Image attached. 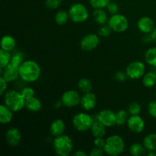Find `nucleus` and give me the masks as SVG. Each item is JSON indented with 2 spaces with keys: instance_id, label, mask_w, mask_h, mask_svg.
<instances>
[{
  "instance_id": "nucleus-1",
  "label": "nucleus",
  "mask_w": 156,
  "mask_h": 156,
  "mask_svg": "<svg viewBox=\"0 0 156 156\" xmlns=\"http://www.w3.org/2000/svg\"><path fill=\"white\" fill-rule=\"evenodd\" d=\"M41 75V66L34 60H24L19 66V76L25 82H36Z\"/></svg>"
},
{
  "instance_id": "nucleus-2",
  "label": "nucleus",
  "mask_w": 156,
  "mask_h": 156,
  "mask_svg": "<svg viewBox=\"0 0 156 156\" xmlns=\"http://www.w3.org/2000/svg\"><path fill=\"white\" fill-rule=\"evenodd\" d=\"M4 104L13 112H18L25 108L26 100L21 91L11 89L7 90L4 94Z\"/></svg>"
},
{
  "instance_id": "nucleus-3",
  "label": "nucleus",
  "mask_w": 156,
  "mask_h": 156,
  "mask_svg": "<svg viewBox=\"0 0 156 156\" xmlns=\"http://www.w3.org/2000/svg\"><path fill=\"white\" fill-rule=\"evenodd\" d=\"M53 146L55 152L59 156L71 155L74 149L73 141L71 137L64 134L55 137Z\"/></svg>"
},
{
  "instance_id": "nucleus-4",
  "label": "nucleus",
  "mask_w": 156,
  "mask_h": 156,
  "mask_svg": "<svg viewBox=\"0 0 156 156\" xmlns=\"http://www.w3.org/2000/svg\"><path fill=\"white\" fill-rule=\"evenodd\" d=\"M125 142L119 135H112L106 139L104 150L105 154L110 156L120 155L125 149Z\"/></svg>"
},
{
  "instance_id": "nucleus-5",
  "label": "nucleus",
  "mask_w": 156,
  "mask_h": 156,
  "mask_svg": "<svg viewBox=\"0 0 156 156\" xmlns=\"http://www.w3.org/2000/svg\"><path fill=\"white\" fill-rule=\"evenodd\" d=\"M72 21L76 24L85 22L89 17L88 9L82 3H74L70 6L68 11Z\"/></svg>"
},
{
  "instance_id": "nucleus-6",
  "label": "nucleus",
  "mask_w": 156,
  "mask_h": 156,
  "mask_svg": "<svg viewBox=\"0 0 156 156\" xmlns=\"http://www.w3.org/2000/svg\"><path fill=\"white\" fill-rule=\"evenodd\" d=\"M94 123L92 117L86 113H78L73 117V125L76 130L79 132H85L91 129Z\"/></svg>"
},
{
  "instance_id": "nucleus-7",
  "label": "nucleus",
  "mask_w": 156,
  "mask_h": 156,
  "mask_svg": "<svg viewBox=\"0 0 156 156\" xmlns=\"http://www.w3.org/2000/svg\"><path fill=\"white\" fill-rule=\"evenodd\" d=\"M108 24L113 31L122 33L126 31L129 27V21L125 15L117 13L110 17Z\"/></svg>"
},
{
  "instance_id": "nucleus-8",
  "label": "nucleus",
  "mask_w": 156,
  "mask_h": 156,
  "mask_svg": "<svg viewBox=\"0 0 156 156\" xmlns=\"http://www.w3.org/2000/svg\"><path fill=\"white\" fill-rule=\"evenodd\" d=\"M125 72L128 79L137 80L143 78L146 73V65L142 61H133L126 66Z\"/></svg>"
},
{
  "instance_id": "nucleus-9",
  "label": "nucleus",
  "mask_w": 156,
  "mask_h": 156,
  "mask_svg": "<svg viewBox=\"0 0 156 156\" xmlns=\"http://www.w3.org/2000/svg\"><path fill=\"white\" fill-rule=\"evenodd\" d=\"M81 97L79 92L75 90H68L62 94L61 103L66 108H73L80 104Z\"/></svg>"
},
{
  "instance_id": "nucleus-10",
  "label": "nucleus",
  "mask_w": 156,
  "mask_h": 156,
  "mask_svg": "<svg viewBox=\"0 0 156 156\" xmlns=\"http://www.w3.org/2000/svg\"><path fill=\"white\" fill-rule=\"evenodd\" d=\"M128 129L133 133H141L145 129L144 120L140 115H130L126 123Z\"/></svg>"
},
{
  "instance_id": "nucleus-11",
  "label": "nucleus",
  "mask_w": 156,
  "mask_h": 156,
  "mask_svg": "<svg viewBox=\"0 0 156 156\" xmlns=\"http://www.w3.org/2000/svg\"><path fill=\"white\" fill-rule=\"evenodd\" d=\"M99 37L96 34H88L82 38L80 47L84 51H91L97 48L99 44Z\"/></svg>"
},
{
  "instance_id": "nucleus-12",
  "label": "nucleus",
  "mask_w": 156,
  "mask_h": 156,
  "mask_svg": "<svg viewBox=\"0 0 156 156\" xmlns=\"http://www.w3.org/2000/svg\"><path fill=\"white\" fill-rule=\"evenodd\" d=\"M97 120L105 125L106 127H111L116 125V113L109 109H104L99 111Z\"/></svg>"
},
{
  "instance_id": "nucleus-13",
  "label": "nucleus",
  "mask_w": 156,
  "mask_h": 156,
  "mask_svg": "<svg viewBox=\"0 0 156 156\" xmlns=\"http://www.w3.org/2000/svg\"><path fill=\"white\" fill-rule=\"evenodd\" d=\"M22 136L19 129L16 127H11L5 133V142L8 146L16 147L21 143Z\"/></svg>"
},
{
  "instance_id": "nucleus-14",
  "label": "nucleus",
  "mask_w": 156,
  "mask_h": 156,
  "mask_svg": "<svg viewBox=\"0 0 156 156\" xmlns=\"http://www.w3.org/2000/svg\"><path fill=\"white\" fill-rule=\"evenodd\" d=\"M1 69V76H2L8 82H15L19 76V67L9 63L5 68Z\"/></svg>"
},
{
  "instance_id": "nucleus-15",
  "label": "nucleus",
  "mask_w": 156,
  "mask_h": 156,
  "mask_svg": "<svg viewBox=\"0 0 156 156\" xmlns=\"http://www.w3.org/2000/svg\"><path fill=\"white\" fill-rule=\"evenodd\" d=\"M97 105V97L93 92L84 93L82 97H81L80 105L85 111H91L95 108Z\"/></svg>"
},
{
  "instance_id": "nucleus-16",
  "label": "nucleus",
  "mask_w": 156,
  "mask_h": 156,
  "mask_svg": "<svg viewBox=\"0 0 156 156\" xmlns=\"http://www.w3.org/2000/svg\"><path fill=\"white\" fill-rule=\"evenodd\" d=\"M136 25L138 30L143 34H151L155 27V22L149 16L141 17L137 21Z\"/></svg>"
},
{
  "instance_id": "nucleus-17",
  "label": "nucleus",
  "mask_w": 156,
  "mask_h": 156,
  "mask_svg": "<svg viewBox=\"0 0 156 156\" xmlns=\"http://www.w3.org/2000/svg\"><path fill=\"white\" fill-rule=\"evenodd\" d=\"M66 129V124L62 119H56L53 120L50 126V132L54 137L62 135Z\"/></svg>"
},
{
  "instance_id": "nucleus-18",
  "label": "nucleus",
  "mask_w": 156,
  "mask_h": 156,
  "mask_svg": "<svg viewBox=\"0 0 156 156\" xmlns=\"http://www.w3.org/2000/svg\"><path fill=\"white\" fill-rule=\"evenodd\" d=\"M13 111L8 108L5 104L0 105V123L2 124H8L13 119Z\"/></svg>"
},
{
  "instance_id": "nucleus-19",
  "label": "nucleus",
  "mask_w": 156,
  "mask_h": 156,
  "mask_svg": "<svg viewBox=\"0 0 156 156\" xmlns=\"http://www.w3.org/2000/svg\"><path fill=\"white\" fill-rule=\"evenodd\" d=\"M43 108V105L41 101L39 98L34 97L26 100L25 108L30 112H38Z\"/></svg>"
},
{
  "instance_id": "nucleus-20",
  "label": "nucleus",
  "mask_w": 156,
  "mask_h": 156,
  "mask_svg": "<svg viewBox=\"0 0 156 156\" xmlns=\"http://www.w3.org/2000/svg\"><path fill=\"white\" fill-rule=\"evenodd\" d=\"M16 47V41L11 35H5L1 40V49L6 51L12 52Z\"/></svg>"
},
{
  "instance_id": "nucleus-21",
  "label": "nucleus",
  "mask_w": 156,
  "mask_h": 156,
  "mask_svg": "<svg viewBox=\"0 0 156 156\" xmlns=\"http://www.w3.org/2000/svg\"><path fill=\"white\" fill-rule=\"evenodd\" d=\"M93 18H94L95 22L100 25L106 24L109 19L106 11L104 10V9H94L93 12Z\"/></svg>"
},
{
  "instance_id": "nucleus-22",
  "label": "nucleus",
  "mask_w": 156,
  "mask_h": 156,
  "mask_svg": "<svg viewBox=\"0 0 156 156\" xmlns=\"http://www.w3.org/2000/svg\"><path fill=\"white\" fill-rule=\"evenodd\" d=\"M106 128L107 127L105 125L100 123L98 120H96V121H94L90 130H91V134L94 138L104 137L106 134Z\"/></svg>"
},
{
  "instance_id": "nucleus-23",
  "label": "nucleus",
  "mask_w": 156,
  "mask_h": 156,
  "mask_svg": "<svg viewBox=\"0 0 156 156\" xmlns=\"http://www.w3.org/2000/svg\"><path fill=\"white\" fill-rule=\"evenodd\" d=\"M143 144L147 151H156V133H152L146 136Z\"/></svg>"
},
{
  "instance_id": "nucleus-24",
  "label": "nucleus",
  "mask_w": 156,
  "mask_h": 156,
  "mask_svg": "<svg viewBox=\"0 0 156 156\" xmlns=\"http://www.w3.org/2000/svg\"><path fill=\"white\" fill-rule=\"evenodd\" d=\"M143 84L146 88H152L156 84V73L155 72H148L143 76Z\"/></svg>"
},
{
  "instance_id": "nucleus-25",
  "label": "nucleus",
  "mask_w": 156,
  "mask_h": 156,
  "mask_svg": "<svg viewBox=\"0 0 156 156\" xmlns=\"http://www.w3.org/2000/svg\"><path fill=\"white\" fill-rule=\"evenodd\" d=\"M145 60L149 66L156 68V47H151L145 53Z\"/></svg>"
},
{
  "instance_id": "nucleus-26",
  "label": "nucleus",
  "mask_w": 156,
  "mask_h": 156,
  "mask_svg": "<svg viewBox=\"0 0 156 156\" xmlns=\"http://www.w3.org/2000/svg\"><path fill=\"white\" fill-rule=\"evenodd\" d=\"M69 12L65 10H59L55 15V22L58 24V25H64L68 22L69 19Z\"/></svg>"
},
{
  "instance_id": "nucleus-27",
  "label": "nucleus",
  "mask_w": 156,
  "mask_h": 156,
  "mask_svg": "<svg viewBox=\"0 0 156 156\" xmlns=\"http://www.w3.org/2000/svg\"><path fill=\"white\" fill-rule=\"evenodd\" d=\"M78 88L82 92H90L92 90V83L90 79L87 78H82L78 82Z\"/></svg>"
},
{
  "instance_id": "nucleus-28",
  "label": "nucleus",
  "mask_w": 156,
  "mask_h": 156,
  "mask_svg": "<svg viewBox=\"0 0 156 156\" xmlns=\"http://www.w3.org/2000/svg\"><path fill=\"white\" fill-rule=\"evenodd\" d=\"M12 54L11 52L6 50H0V69H4L9 65L12 60Z\"/></svg>"
},
{
  "instance_id": "nucleus-29",
  "label": "nucleus",
  "mask_w": 156,
  "mask_h": 156,
  "mask_svg": "<svg viewBox=\"0 0 156 156\" xmlns=\"http://www.w3.org/2000/svg\"><path fill=\"white\" fill-rule=\"evenodd\" d=\"M129 113L125 110H120L116 112V125L117 126H123L126 124L129 119Z\"/></svg>"
},
{
  "instance_id": "nucleus-30",
  "label": "nucleus",
  "mask_w": 156,
  "mask_h": 156,
  "mask_svg": "<svg viewBox=\"0 0 156 156\" xmlns=\"http://www.w3.org/2000/svg\"><path fill=\"white\" fill-rule=\"evenodd\" d=\"M146 150V148L144 147L143 143H133L129 147V153L133 156L143 155Z\"/></svg>"
},
{
  "instance_id": "nucleus-31",
  "label": "nucleus",
  "mask_w": 156,
  "mask_h": 156,
  "mask_svg": "<svg viewBox=\"0 0 156 156\" xmlns=\"http://www.w3.org/2000/svg\"><path fill=\"white\" fill-rule=\"evenodd\" d=\"M128 113L129 115H140L141 112V105L136 101H132L128 105Z\"/></svg>"
},
{
  "instance_id": "nucleus-32",
  "label": "nucleus",
  "mask_w": 156,
  "mask_h": 156,
  "mask_svg": "<svg viewBox=\"0 0 156 156\" xmlns=\"http://www.w3.org/2000/svg\"><path fill=\"white\" fill-rule=\"evenodd\" d=\"M111 0H89L90 5L94 9H105Z\"/></svg>"
},
{
  "instance_id": "nucleus-33",
  "label": "nucleus",
  "mask_w": 156,
  "mask_h": 156,
  "mask_svg": "<svg viewBox=\"0 0 156 156\" xmlns=\"http://www.w3.org/2000/svg\"><path fill=\"white\" fill-rule=\"evenodd\" d=\"M24 54L21 52H18V53H14V54H12V60H11L10 63L19 67L21 65V63L24 61Z\"/></svg>"
},
{
  "instance_id": "nucleus-34",
  "label": "nucleus",
  "mask_w": 156,
  "mask_h": 156,
  "mask_svg": "<svg viewBox=\"0 0 156 156\" xmlns=\"http://www.w3.org/2000/svg\"><path fill=\"white\" fill-rule=\"evenodd\" d=\"M111 31H113V30H111V28L108 24H103V25H101V27H99L98 33L99 36L107 37L111 35Z\"/></svg>"
},
{
  "instance_id": "nucleus-35",
  "label": "nucleus",
  "mask_w": 156,
  "mask_h": 156,
  "mask_svg": "<svg viewBox=\"0 0 156 156\" xmlns=\"http://www.w3.org/2000/svg\"><path fill=\"white\" fill-rule=\"evenodd\" d=\"M21 94H22L23 97H24V98L25 99V100H27V99L34 97L35 91L32 88L27 86L24 87V88H23L22 89H21Z\"/></svg>"
},
{
  "instance_id": "nucleus-36",
  "label": "nucleus",
  "mask_w": 156,
  "mask_h": 156,
  "mask_svg": "<svg viewBox=\"0 0 156 156\" xmlns=\"http://www.w3.org/2000/svg\"><path fill=\"white\" fill-rule=\"evenodd\" d=\"M62 0H45L46 7L51 10L58 9L61 5Z\"/></svg>"
},
{
  "instance_id": "nucleus-37",
  "label": "nucleus",
  "mask_w": 156,
  "mask_h": 156,
  "mask_svg": "<svg viewBox=\"0 0 156 156\" xmlns=\"http://www.w3.org/2000/svg\"><path fill=\"white\" fill-rule=\"evenodd\" d=\"M106 9L111 15L119 12V5L117 3L114 2H110V3L108 5Z\"/></svg>"
},
{
  "instance_id": "nucleus-38",
  "label": "nucleus",
  "mask_w": 156,
  "mask_h": 156,
  "mask_svg": "<svg viewBox=\"0 0 156 156\" xmlns=\"http://www.w3.org/2000/svg\"><path fill=\"white\" fill-rule=\"evenodd\" d=\"M148 112L151 117L156 119V100L149 102L148 105Z\"/></svg>"
},
{
  "instance_id": "nucleus-39",
  "label": "nucleus",
  "mask_w": 156,
  "mask_h": 156,
  "mask_svg": "<svg viewBox=\"0 0 156 156\" xmlns=\"http://www.w3.org/2000/svg\"><path fill=\"white\" fill-rule=\"evenodd\" d=\"M114 78L117 81L120 82H126V79H128V76L126 75V72L122 71H117V73L114 74Z\"/></svg>"
},
{
  "instance_id": "nucleus-40",
  "label": "nucleus",
  "mask_w": 156,
  "mask_h": 156,
  "mask_svg": "<svg viewBox=\"0 0 156 156\" xmlns=\"http://www.w3.org/2000/svg\"><path fill=\"white\" fill-rule=\"evenodd\" d=\"M8 82L2 77L0 76V94L2 96L4 95L5 93L7 91Z\"/></svg>"
},
{
  "instance_id": "nucleus-41",
  "label": "nucleus",
  "mask_w": 156,
  "mask_h": 156,
  "mask_svg": "<svg viewBox=\"0 0 156 156\" xmlns=\"http://www.w3.org/2000/svg\"><path fill=\"white\" fill-rule=\"evenodd\" d=\"M105 150H104L103 148H99L94 146L92 149L91 150V152H89L90 156H102L105 154Z\"/></svg>"
},
{
  "instance_id": "nucleus-42",
  "label": "nucleus",
  "mask_w": 156,
  "mask_h": 156,
  "mask_svg": "<svg viewBox=\"0 0 156 156\" xmlns=\"http://www.w3.org/2000/svg\"><path fill=\"white\" fill-rule=\"evenodd\" d=\"M105 142H106V140H105L104 137H96V138H94V145L96 147L103 148L104 149Z\"/></svg>"
},
{
  "instance_id": "nucleus-43",
  "label": "nucleus",
  "mask_w": 156,
  "mask_h": 156,
  "mask_svg": "<svg viewBox=\"0 0 156 156\" xmlns=\"http://www.w3.org/2000/svg\"><path fill=\"white\" fill-rule=\"evenodd\" d=\"M143 41L144 43H150L151 41H152V36H151L150 34H145V36L143 37Z\"/></svg>"
},
{
  "instance_id": "nucleus-44",
  "label": "nucleus",
  "mask_w": 156,
  "mask_h": 156,
  "mask_svg": "<svg viewBox=\"0 0 156 156\" xmlns=\"http://www.w3.org/2000/svg\"><path fill=\"white\" fill-rule=\"evenodd\" d=\"M74 155H77V156H87L89 155V154L86 153L84 150H77L76 152H75L73 153Z\"/></svg>"
},
{
  "instance_id": "nucleus-45",
  "label": "nucleus",
  "mask_w": 156,
  "mask_h": 156,
  "mask_svg": "<svg viewBox=\"0 0 156 156\" xmlns=\"http://www.w3.org/2000/svg\"><path fill=\"white\" fill-rule=\"evenodd\" d=\"M150 34H151V36H152V41H154V42L156 43V27H155V29L152 30V33H151Z\"/></svg>"
},
{
  "instance_id": "nucleus-46",
  "label": "nucleus",
  "mask_w": 156,
  "mask_h": 156,
  "mask_svg": "<svg viewBox=\"0 0 156 156\" xmlns=\"http://www.w3.org/2000/svg\"><path fill=\"white\" fill-rule=\"evenodd\" d=\"M148 156H156V151H148Z\"/></svg>"
},
{
  "instance_id": "nucleus-47",
  "label": "nucleus",
  "mask_w": 156,
  "mask_h": 156,
  "mask_svg": "<svg viewBox=\"0 0 156 156\" xmlns=\"http://www.w3.org/2000/svg\"><path fill=\"white\" fill-rule=\"evenodd\" d=\"M155 73H156V69H155Z\"/></svg>"
}]
</instances>
